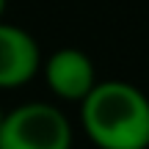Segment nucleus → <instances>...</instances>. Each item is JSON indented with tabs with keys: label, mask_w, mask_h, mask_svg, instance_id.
Listing matches in <instances>:
<instances>
[{
	"label": "nucleus",
	"mask_w": 149,
	"mask_h": 149,
	"mask_svg": "<svg viewBox=\"0 0 149 149\" xmlns=\"http://www.w3.org/2000/svg\"><path fill=\"white\" fill-rule=\"evenodd\" d=\"M44 80H47L50 91L61 100H72L80 102L91 88L97 86V74L94 64L83 50L64 47L55 50L44 64Z\"/></svg>",
	"instance_id": "4"
},
{
	"label": "nucleus",
	"mask_w": 149,
	"mask_h": 149,
	"mask_svg": "<svg viewBox=\"0 0 149 149\" xmlns=\"http://www.w3.org/2000/svg\"><path fill=\"white\" fill-rule=\"evenodd\" d=\"M0 149H72V124L47 102H28L0 122Z\"/></svg>",
	"instance_id": "2"
},
{
	"label": "nucleus",
	"mask_w": 149,
	"mask_h": 149,
	"mask_svg": "<svg viewBox=\"0 0 149 149\" xmlns=\"http://www.w3.org/2000/svg\"><path fill=\"white\" fill-rule=\"evenodd\" d=\"M3 116H6V113H3V111H0V122H3Z\"/></svg>",
	"instance_id": "6"
},
{
	"label": "nucleus",
	"mask_w": 149,
	"mask_h": 149,
	"mask_svg": "<svg viewBox=\"0 0 149 149\" xmlns=\"http://www.w3.org/2000/svg\"><path fill=\"white\" fill-rule=\"evenodd\" d=\"M80 122L100 149L149 146V100L124 80L97 83L80 100Z\"/></svg>",
	"instance_id": "1"
},
{
	"label": "nucleus",
	"mask_w": 149,
	"mask_h": 149,
	"mask_svg": "<svg viewBox=\"0 0 149 149\" xmlns=\"http://www.w3.org/2000/svg\"><path fill=\"white\" fill-rule=\"evenodd\" d=\"M6 3H8V0H0V19H3V11H6Z\"/></svg>",
	"instance_id": "5"
},
{
	"label": "nucleus",
	"mask_w": 149,
	"mask_h": 149,
	"mask_svg": "<svg viewBox=\"0 0 149 149\" xmlns=\"http://www.w3.org/2000/svg\"><path fill=\"white\" fill-rule=\"evenodd\" d=\"M42 66L39 44L28 31L0 19V88H19L31 83Z\"/></svg>",
	"instance_id": "3"
}]
</instances>
